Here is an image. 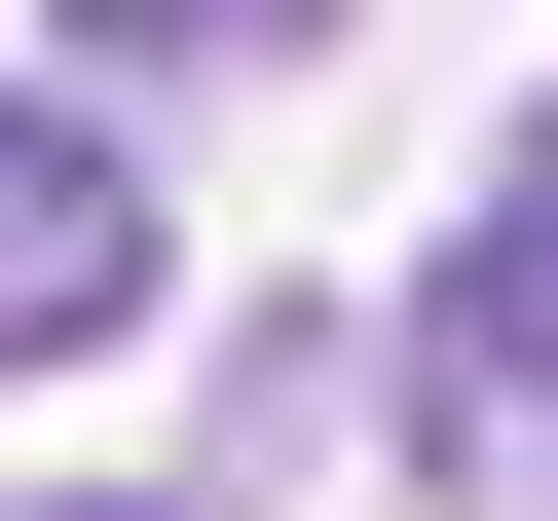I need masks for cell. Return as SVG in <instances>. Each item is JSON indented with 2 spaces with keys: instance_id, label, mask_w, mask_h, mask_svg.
Returning a JSON list of instances; mask_svg holds the SVG:
<instances>
[{
  "instance_id": "obj_1",
  "label": "cell",
  "mask_w": 558,
  "mask_h": 521,
  "mask_svg": "<svg viewBox=\"0 0 558 521\" xmlns=\"http://www.w3.org/2000/svg\"><path fill=\"white\" fill-rule=\"evenodd\" d=\"M149 260H186V186H149V112H112V75H75V112H0V373L149 336Z\"/></svg>"
},
{
  "instance_id": "obj_2",
  "label": "cell",
  "mask_w": 558,
  "mask_h": 521,
  "mask_svg": "<svg viewBox=\"0 0 558 521\" xmlns=\"http://www.w3.org/2000/svg\"><path fill=\"white\" fill-rule=\"evenodd\" d=\"M410 447H447V484H521V447H558V112H521V186L410 260Z\"/></svg>"
},
{
  "instance_id": "obj_3",
  "label": "cell",
  "mask_w": 558,
  "mask_h": 521,
  "mask_svg": "<svg viewBox=\"0 0 558 521\" xmlns=\"http://www.w3.org/2000/svg\"><path fill=\"white\" fill-rule=\"evenodd\" d=\"M75 38H112V75H223V38H299V0H75Z\"/></svg>"
},
{
  "instance_id": "obj_4",
  "label": "cell",
  "mask_w": 558,
  "mask_h": 521,
  "mask_svg": "<svg viewBox=\"0 0 558 521\" xmlns=\"http://www.w3.org/2000/svg\"><path fill=\"white\" fill-rule=\"evenodd\" d=\"M38 521H186V484H38Z\"/></svg>"
}]
</instances>
